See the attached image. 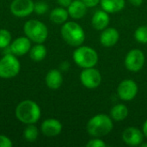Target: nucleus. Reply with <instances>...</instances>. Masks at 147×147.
I'll return each mask as SVG.
<instances>
[{"instance_id": "24", "label": "nucleus", "mask_w": 147, "mask_h": 147, "mask_svg": "<svg viewBox=\"0 0 147 147\" xmlns=\"http://www.w3.org/2000/svg\"><path fill=\"white\" fill-rule=\"evenodd\" d=\"M135 40L141 44H147V25H142L134 31Z\"/></svg>"}, {"instance_id": "28", "label": "nucleus", "mask_w": 147, "mask_h": 147, "mask_svg": "<svg viewBox=\"0 0 147 147\" xmlns=\"http://www.w3.org/2000/svg\"><path fill=\"white\" fill-rule=\"evenodd\" d=\"M88 8H94L100 3L101 0H82Z\"/></svg>"}, {"instance_id": "7", "label": "nucleus", "mask_w": 147, "mask_h": 147, "mask_svg": "<svg viewBox=\"0 0 147 147\" xmlns=\"http://www.w3.org/2000/svg\"><path fill=\"white\" fill-rule=\"evenodd\" d=\"M145 62L146 56L144 53L139 48H134L127 53L124 65L129 71L138 72L143 68Z\"/></svg>"}, {"instance_id": "32", "label": "nucleus", "mask_w": 147, "mask_h": 147, "mask_svg": "<svg viewBox=\"0 0 147 147\" xmlns=\"http://www.w3.org/2000/svg\"><path fill=\"white\" fill-rule=\"evenodd\" d=\"M142 132L144 134V136L147 139V120H146V121L144 122L142 126Z\"/></svg>"}, {"instance_id": "12", "label": "nucleus", "mask_w": 147, "mask_h": 147, "mask_svg": "<svg viewBox=\"0 0 147 147\" xmlns=\"http://www.w3.org/2000/svg\"><path fill=\"white\" fill-rule=\"evenodd\" d=\"M31 40L27 36H20L11 41L9 49L11 53L18 56H23L29 53L31 49Z\"/></svg>"}, {"instance_id": "14", "label": "nucleus", "mask_w": 147, "mask_h": 147, "mask_svg": "<svg viewBox=\"0 0 147 147\" xmlns=\"http://www.w3.org/2000/svg\"><path fill=\"white\" fill-rule=\"evenodd\" d=\"M120 40V33L115 28H106L100 35V43L105 47H112Z\"/></svg>"}, {"instance_id": "22", "label": "nucleus", "mask_w": 147, "mask_h": 147, "mask_svg": "<svg viewBox=\"0 0 147 147\" xmlns=\"http://www.w3.org/2000/svg\"><path fill=\"white\" fill-rule=\"evenodd\" d=\"M39 136V130L34 126V124L27 125L23 131V138L28 142H34L38 139Z\"/></svg>"}, {"instance_id": "8", "label": "nucleus", "mask_w": 147, "mask_h": 147, "mask_svg": "<svg viewBox=\"0 0 147 147\" xmlns=\"http://www.w3.org/2000/svg\"><path fill=\"white\" fill-rule=\"evenodd\" d=\"M81 84L89 90H94L100 86L102 83V74L95 67L84 68L80 73Z\"/></svg>"}, {"instance_id": "33", "label": "nucleus", "mask_w": 147, "mask_h": 147, "mask_svg": "<svg viewBox=\"0 0 147 147\" xmlns=\"http://www.w3.org/2000/svg\"><path fill=\"white\" fill-rule=\"evenodd\" d=\"M140 146H141V147H147V142H142L141 144H140Z\"/></svg>"}, {"instance_id": "15", "label": "nucleus", "mask_w": 147, "mask_h": 147, "mask_svg": "<svg viewBox=\"0 0 147 147\" xmlns=\"http://www.w3.org/2000/svg\"><path fill=\"white\" fill-rule=\"evenodd\" d=\"M110 22L109 14L103 9L97 10L94 13L91 18V25L92 27L98 31H102L106 28H108Z\"/></svg>"}, {"instance_id": "18", "label": "nucleus", "mask_w": 147, "mask_h": 147, "mask_svg": "<svg viewBox=\"0 0 147 147\" xmlns=\"http://www.w3.org/2000/svg\"><path fill=\"white\" fill-rule=\"evenodd\" d=\"M100 5L102 9L109 14H115L125 8L126 0H101Z\"/></svg>"}, {"instance_id": "29", "label": "nucleus", "mask_w": 147, "mask_h": 147, "mask_svg": "<svg viewBox=\"0 0 147 147\" xmlns=\"http://www.w3.org/2000/svg\"><path fill=\"white\" fill-rule=\"evenodd\" d=\"M57 2L61 7L67 8L71 4V3L72 2V0H57Z\"/></svg>"}, {"instance_id": "30", "label": "nucleus", "mask_w": 147, "mask_h": 147, "mask_svg": "<svg viewBox=\"0 0 147 147\" xmlns=\"http://www.w3.org/2000/svg\"><path fill=\"white\" fill-rule=\"evenodd\" d=\"M70 67V64L67 61H64L60 64V71H66Z\"/></svg>"}, {"instance_id": "16", "label": "nucleus", "mask_w": 147, "mask_h": 147, "mask_svg": "<svg viewBox=\"0 0 147 147\" xmlns=\"http://www.w3.org/2000/svg\"><path fill=\"white\" fill-rule=\"evenodd\" d=\"M46 85L51 90H58L63 84V75L60 70L52 69L50 70L45 78Z\"/></svg>"}, {"instance_id": "11", "label": "nucleus", "mask_w": 147, "mask_h": 147, "mask_svg": "<svg viewBox=\"0 0 147 147\" xmlns=\"http://www.w3.org/2000/svg\"><path fill=\"white\" fill-rule=\"evenodd\" d=\"M144 138L142 130L135 127H129L122 133V140L129 146H140L144 141Z\"/></svg>"}, {"instance_id": "10", "label": "nucleus", "mask_w": 147, "mask_h": 147, "mask_svg": "<svg viewBox=\"0 0 147 147\" xmlns=\"http://www.w3.org/2000/svg\"><path fill=\"white\" fill-rule=\"evenodd\" d=\"M34 3L33 0H13L9 5L11 14L16 17L23 18L34 12Z\"/></svg>"}, {"instance_id": "25", "label": "nucleus", "mask_w": 147, "mask_h": 147, "mask_svg": "<svg viewBox=\"0 0 147 147\" xmlns=\"http://www.w3.org/2000/svg\"><path fill=\"white\" fill-rule=\"evenodd\" d=\"M49 9L48 4L45 1H38L34 3V12H35L37 15H44L46 14Z\"/></svg>"}, {"instance_id": "3", "label": "nucleus", "mask_w": 147, "mask_h": 147, "mask_svg": "<svg viewBox=\"0 0 147 147\" xmlns=\"http://www.w3.org/2000/svg\"><path fill=\"white\" fill-rule=\"evenodd\" d=\"M60 34L63 40L74 47L83 45L85 40V32L76 22H65L62 24Z\"/></svg>"}, {"instance_id": "9", "label": "nucleus", "mask_w": 147, "mask_h": 147, "mask_svg": "<svg viewBox=\"0 0 147 147\" xmlns=\"http://www.w3.org/2000/svg\"><path fill=\"white\" fill-rule=\"evenodd\" d=\"M139 91L138 84L132 79L122 80L117 87V95L119 98L124 102H131L134 100Z\"/></svg>"}, {"instance_id": "13", "label": "nucleus", "mask_w": 147, "mask_h": 147, "mask_svg": "<svg viewBox=\"0 0 147 147\" xmlns=\"http://www.w3.org/2000/svg\"><path fill=\"white\" fill-rule=\"evenodd\" d=\"M63 129L61 122L54 118H49L45 120L41 123L40 130L43 135L47 137H55L58 136Z\"/></svg>"}, {"instance_id": "19", "label": "nucleus", "mask_w": 147, "mask_h": 147, "mask_svg": "<svg viewBox=\"0 0 147 147\" xmlns=\"http://www.w3.org/2000/svg\"><path fill=\"white\" fill-rule=\"evenodd\" d=\"M128 108L123 103H118L111 108L109 116L114 121H123L128 116Z\"/></svg>"}, {"instance_id": "5", "label": "nucleus", "mask_w": 147, "mask_h": 147, "mask_svg": "<svg viewBox=\"0 0 147 147\" xmlns=\"http://www.w3.org/2000/svg\"><path fill=\"white\" fill-rule=\"evenodd\" d=\"M23 32L31 41L36 44H43L48 37L47 25L36 19H30L23 25Z\"/></svg>"}, {"instance_id": "1", "label": "nucleus", "mask_w": 147, "mask_h": 147, "mask_svg": "<svg viewBox=\"0 0 147 147\" xmlns=\"http://www.w3.org/2000/svg\"><path fill=\"white\" fill-rule=\"evenodd\" d=\"M15 114L20 122L26 125L35 124L40 119L41 109L35 102L24 100L17 104Z\"/></svg>"}, {"instance_id": "23", "label": "nucleus", "mask_w": 147, "mask_h": 147, "mask_svg": "<svg viewBox=\"0 0 147 147\" xmlns=\"http://www.w3.org/2000/svg\"><path fill=\"white\" fill-rule=\"evenodd\" d=\"M12 41V36L9 30L0 28V49H5L9 47Z\"/></svg>"}, {"instance_id": "20", "label": "nucleus", "mask_w": 147, "mask_h": 147, "mask_svg": "<svg viewBox=\"0 0 147 147\" xmlns=\"http://www.w3.org/2000/svg\"><path fill=\"white\" fill-rule=\"evenodd\" d=\"M68 17H69L68 10L61 6L52 9L49 15V18L51 22L55 24H64L65 22H67Z\"/></svg>"}, {"instance_id": "26", "label": "nucleus", "mask_w": 147, "mask_h": 147, "mask_svg": "<svg viewBox=\"0 0 147 147\" xmlns=\"http://www.w3.org/2000/svg\"><path fill=\"white\" fill-rule=\"evenodd\" d=\"M106 146L107 144L98 137H93L86 144V147H105Z\"/></svg>"}, {"instance_id": "4", "label": "nucleus", "mask_w": 147, "mask_h": 147, "mask_svg": "<svg viewBox=\"0 0 147 147\" xmlns=\"http://www.w3.org/2000/svg\"><path fill=\"white\" fill-rule=\"evenodd\" d=\"M72 58L74 63L83 69L95 67L99 61L97 52L90 47L83 45L77 47L73 52Z\"/></svg>"}, {"instance_id": "27", "label": "nucleus", "mask_w": 147, "mask_h": 147, "mask_svg": "<svg viewBox=\"0 0 147 147\" xmlns=\"http://www.w3.org/2000/svg\"><path fill=\"white\" fill-rule=\"evenodd\" d=\"M12 146L13 143L9 137L0 134V147H11Z\"/></svg>"}, {"instance_id": "6", "label": "nucleus", "mask_w": 147, "mask_h": 147, "mask_svg": "<svg viewBox=\"0 0 147 147\" xmlns=\"http://www.w3.org/2000/svg\"><path fill=\"white\" fill-rule=\"evenodd\" d=\"M21 70V63L13 53H6L0 59V78L9 79L17 76Z\"/></svg>"}, {"instance_id": "31", "label": "nucleus", "mask_w": 147, "mask_h": 147, "mask_svg": "<svg viewBox=\"0 0 147 147\" xmlns=\"http://www.w3.org/2000/svg\"><path fill=\"white\" fill-rule=\"evenodd\" d=\"M128 2H129L132 5L136 6V7H139V6H140V5L142 4L143 0H128Z\"/></svg>"}, {"instance_id": "2", "label": "nucleus", "mask_w": 147, "mask_h": 147, "mask_svg": "<svg viewBox=\"0 0 147 147\" xmlns=\"http://www.w3.org/2000/svg\"><path fill=\"white\" fill-rule=\"evenodd\" d=\"M114 127V121L109 115L98 114L91 117L86 124V131L91 137L102 138L111 133Z\"/></svg>"}, {"instance_id": "21", "label": "nucleus", "mask_w": 147, "mask_h": 147, "mask_svg": "<svg viewBox=\"0 0 147 147\" xmlns=\"http://www.w3.org/2000/svg\"><path fill=\"white\" fill-rule=\"evenodd\" d=\"M47 54V47L43 44H36L31 47L29 51L30 59L34 61L40 62L42 61Z\"/></svg>"}, {"instance_id": "17", "label": "nucleus", "mask_w": 147, "mask_h": 147, "mask_svg": "<svg viewBox=\"0 0 147 147\" xmlns=\"http://www.w3.org/2000/svg\"><path fill=\"white\" fill-rule=\"evenodd\" d=\"M88 7L84 3L82 0H72L71 4L67 7L69 16L73 19H82L87 14Z\"/></svg>"}]
</instances>
